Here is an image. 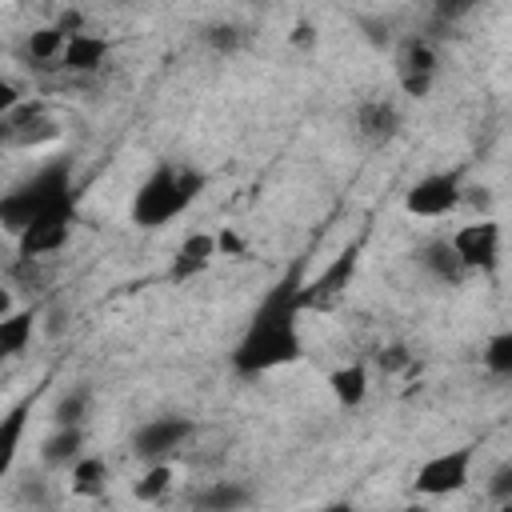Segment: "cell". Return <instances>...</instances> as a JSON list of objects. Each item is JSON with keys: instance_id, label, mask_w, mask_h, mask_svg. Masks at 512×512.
<instances>
[{"instance_id": "7", "label": "cell", "mask_w": 512, "mask_h": 512, "mask_svg": "<svg viewBox=\"0 0 512 512\" xmlns=\"http://www.w3.org/2000/svg\"><path fill=\"white\" fill-rule=\"evenodd\" d=\"M464 204V188H460V172H428L420 176L408 192H404V208L412 216H424V220H436V216H448Z\"/></svg>"}, {"instance_id": "6", "label": "cell", "mask_w": 512, "mask_h": 512, "mask_svg": "<svg viewBox=\"0 0 512 512\" xmlns=\"http://www.w3.org/2000/svg\"><path fill=\"white\" fill-rule=\"evenodd\" d=\"M436 72H440V56H436L432 40L408 36V40L396 48V84H400L404 96L428 100V96H432V84H436Z\"/></svg>"}, {"instance_id": "10", "label": "cell", "mask_w": 512, "mask_h": 512, "mask_svg": "<svg viewBox=\"0 0 512 512\" xmlns=\"http://www.w3.org/2000/svg\"><path fill=\"white\" fill-rule=\"evenodd\" d=\"M72 220H76V208H72V212H52V216L32 220L28 228L16 232V252H20L24 260L60 252V248L68 244V236H72Z\"/></svg>"}, {"instance_id": "27", "label": "cell", "mask_w": 512, "mask_h": 512, "mask_svg": "<svg viewBox=\"0 0 512 512\" xmlns=\"http://www.w3.org/2000/svg\"><path fill=\"white\" fill-rule=\"evenodd\" d=\"M476 8V0H432V12L440 24H456Z\"/></svg>"}, {"instance_id": "16", "label": "cell", "mask_w": 512, "mask_h": 512, "mask_svg": "<svg viewBox=\"0 0 512 512\" xmlns=\"http://www.w3.org/2000/svg\"><path fill=\"white\" fill-rule=\"evenodd\" d=\"M104 60H108V40H104V36L76 32V36H68L64 48H60V68H64V72H96Z\"/></svg>"}, {"instance_id": "8", "label": "cell", "mask_w": 512, "mask_h": 512, "mask_svg": "<svg viewBox=\"0 0 512 512\" xmlns=\"http://www.w3.org/2000/svg\"><path fill=\"white\" fill-rule=\"evenodd\" d=\"M448 244L456 248L460 264H464L468 272H492V268L500 264V224H496L492 216H480V220L456 228V232L448 236Z\"/></svg>"}, {"instance_id": "12", "label": "cell", "mask_w": 512, "mask_h": 512, "mask_svg": "<svg viewBox=\"0 0 512 512\" xmlns=\"http://www.w3.org/2000/svg\"><path fill=\"white\" fill-rule=\"evenodd\" d=\"M352 124H356L360 140H368V144H388V140L400 136V124H404V120H400V108H396L392 100L376 96V100H360V104H356Z\"/></svg>"}, {"instance_id": "24", "label": "cell", "mask_w": 512, "mask_h": 512, "mask_svg": "<svg viewBox=\"0 0 512 512\" xmlns=\"http://www.w3.org/2000/svg\"><path fill=\"white\" fill-rule=\"evenodd\" d=\"M480 360H484V368H488L492 376H500V380H508V376H512V332L504 328V332H496V336H488V344H484V352H480Z\"/></svg>"}, {"instance_id": "18", "label": "cell", "mask_w": 512, "mask_h": 512, "mask_svg": "<svg viewBox=\"0 0 512 512\" xmlns=\"http://www.w3.org/2000/svg\"><path fill=\"white\" fill-rule=\"evenodd\" d=\"M32 332H36V312L32 308L4 312L0 316V364L12 360V356H20L28 348V340H32Z\"/></svg>"}, {"instance_id": "28", "label": "cell", "mask_w": 512, "mask_h": 512, "mask_svg": "<svg viewBox=\"0 0 512 512\" xmlns=\"http://www.w3.org/2000/svg\"><path fill=\"white\" fill-rule=\"evenodd\" d=\"M248 252V240L232 228V224H224L220 232H216V256H244Z\"/></svg>"}, {"instance_id": "2", "label": "cell", "mask_w": 512, "mask_h": 512, "mask_svg": "<svg viewBox=\"0 0 512 512\" xmlns=\"http://www.w3.org/2000/svg\"><path fill=\"white\" fill-rule=\"evenodd\" d=\"M76 208V188H72V160L60 156L44 168H36L24 184H16L12 192L0 196V228L4 232H20L40 216L52 212H72Z\"/></svg>"}, {"instance_id": "15", "label": "cell", "mask_w": 512, "mask_h": 512, "mask_svg": "<svg viewBox=\"0 0 512 512\" xmlns=\"http://www.w3.org/2000/svg\"><path fill=\"white\" fill-rule=\"evenodd\" d=\"M416 264L432 276V280H440V284H464L472 272L460 264V256H456V248L448 244V240H428L420 252H416Z\"/></svg>"}, {"instance_id": "11", "label": "cell", "mask_w": 512, "mask_h": 512, "mask_svg": "<svg viewBox=\"0 0 512 512\" xmlns=\"http://www.w3.org/2000/svg\"><path fill=\"white\" fill-rule=\"evenodd\" d=\"M4 128H8V144H20V148H36V144H48L60 136L56 120L48 116V108L40 100H20L8 116H4Z\"/></svg>"}, {"instance_id": "13", "label": "cell", "mask_w": 512, "mask_h": 512, "mask_svg": "<svg viewBox=\"0 0 512 512\" xmlns=\"http://www.w3.org/2000/svg\"><path fill=\"white\" fill-rule=\"evenodd\" d=\"M212 260H216V232H192V236H184L180 248L172 252L168 280H172V284H188V280L200 276Z\"/></svg>"}, {"instance_id": "20", "label": "cell", "mask_w": 512, "mask_h": 512, "mask_svg": "<svg viewBox=\"0 0 512 512\" xmlns=\"http://www.w3.org/2000/svg\"><path fill=\"white\" fill-rule=\"evenodd\" d=\"M104 488H108V460L80 452L72 460V492L76 496H100Z\"/></svg>"}, {"instance_id": "14", "label": "cell", "mask_w": 512, "mask_h": 512, "mask_svg": "<svg viewBox=\"0 0 512 512\" xmlns=\"http://www.w3.org/2000/svg\"><path fill=\"white\" fill-rule=\"evenodd\" d=\"M36 408V396H20L4 416H0V480L12 472L16 464V452L24 444V432H28V416Z\"/></svg>"}, {"instance_id": "1", "label": "cell", "mask_w": 512, "mask_h": 512, "mask_svg": "<svg viewBox=\"0 0 512 512\" xmlns=\"http://www.w3.org/2000/svg\"><path fill=\"white\" fill-rule=\"evenodd\" d=\"M300 268L284 272L268 292L264 300L256 304L240 344L232 348V368L240 376H260V372H272V368H284V364H296L304 356V340H300V328H296V316H300Z\"/></svg>"}, {"instance_id": "25", "label": "cell", "mask_w": 512, "mask_h": 512, "mask_svg": "<svg viewBox=\"0 0 512 512\" xmlns=\"http://www.w3.org/2000/svg\"><path fill=\"white\" fill-rule=\"evenodd\" d=\"M84 408H88V392L84 388H76V392H68L60 404H56V424H80L84 420Z\"/></svg>"}, {"instance_id": "26", "label": "cell", "mask_w": 512, "mask_h": 512, "mask_svg": "<svg viewBox=\"0 0 512 512\" xmlns=\"http://www.w3.org/2000/svg\"><path fill=\"white\" fill-rule=\"evenodd\" d=\"M204 40H208L216 52H236L240 40H244V32H240L236 24H212V28L204 32Z\"/></svg>"}, {"instance_id": "22", "label": "cell", "mask_w": 512, "mask_h": 512, "mask_svg": "<svg viewBox=\"0 0 512 512\" xmlns=\"http://www.w3.org/2000/svg\"><path fill=\"white\" fill-rule=\"evenodd\" d=\"M64 40H68V36L60 32V24H44V28L28 32V40H24V56L36 60V64H52V60H60Z\"/></svg>"}, {"instance_id": "34", "label": "cell", "mask_w": 512, "mask_h": 512, "mask_svg": "<svg viewBox=\"0 0 512 512\" xmlns=\"http://www.w3.org/2000/svg\"><path fill=\"white\" fill-rule=\"evenodd\" d=\"M0 144H8V128H4V120H0Z\"/></svg>"}, {"instance_id": "17", "label": "cell", "mask_w": 512, "mask_h": 512, "mask_svg": "<svg viewBox=\"0 0 512 512\" xmlns=\"http://www.w3.org/2000/svg\"><path fill=\"white\" fill-rule=\"evenodd\" d=\"M368 384H372V376H368L364 360H352V364H340L336 372H328V388L340 408H360L368 400Z\"/></svg>"}, {"instance_id": "19", "label": "cell", "mask_w": 512, "mask_h": 512, "mask_svg": "<svg viewBox=\"0 0 512 512\" xmlns=\"http://www.w3.org/2000/svg\"><path fill=\"white\" fill-rule=\"evenodd\" d=\"M80 448H84V428L80 424H56V432L44 440L40 456H44V464L64 468V464H72L80 456Z\"/></svg>"}, {"instance_id": "33", "label": "cell", "mask_w": 512, "mask_h": 512, "mask_svg": "<svg viewBox=\"0 0 512 512\" xmlns=\"http://www.w3.org/2000/svg\"><path fill=\"white\" fill-rule=\"evenodd\" d=\"M4 312H12V292L0 284V316H4Z\"/></svg>"}, {"instance_id": "32", "label": "cell", "mask_w": 512, "mask_h": 512, "mask_svg": "<svg viewBox=\"0 0 512 512\" xmlns=\"http://www.w3.org/2000/svg\"><path fill=\"white\" fill-rule=\"evenodd\" d=\"M408 356H404V348H388V352H380V368H400Z\"/></svg>"}, {"instance_id": "4", "label": "cell", "mask_w": 512, "mask_h": 512, "mask_svg": "<svg viewBox=\"0 0 512 512\" xmlns=\"http://www.w3.org/2000/svg\"><path fill=\"white\" fill-rule=\"evenodd\" d=\"M360 248H364V240H348L324 268H320V276H312V280H300V312L304 308H332L348 288H352V276H356V264H360Z\"/></svg>"}, {"instance_id": "31", "label": "cell", "mask_w": 512, "mask_h": 512, "mask_svg": "<svg viewBox=\"0 0 512 512\" xmlns=\"http://www.w3.org/2000/svg\"><path fill=\"white\" fill-rule=\"evenodd\" d=\"M288 40H292L296 48H312V44H316V32H312V24H308V20H300V24H296V32H292Z\"/></svg>"}, {"instance_id": "23", "label": "cell", "mask_w": 512, "mask_h": 512, "mask_svg": "<svg viewBox=\"0 0 512 512\" xmlns=\"http://www.w3.org/2000/svg\"><path fill=\"white\" fill-rule=\"evenodd\" d=\"M168 488H172V464H168V460H152V464H148V472L132 484V496H136V500H144V504H156Z\"/></svg>"}, {"instance_id": "21", "label": "cell", "mask_w": 512, "mask_h": 512, "mask_svg": "<svg viewBox=\"0 0 512 512\" xmlns=\"http://www.w3.org/2000/svg\"><path fill=\"white\" fill-rule=\"evenodd\" d=\"M200 508H212V512H228V508H244L252 504V488H244L240 480H216L208 484L200 496H196Z\"/></svg>"}, {"instance_id": "29", "label": "cell", "mask_w": 512, "mask_h": 512, "mask_svg": "<svg viewBox=\"0 0 512 512\" xmlns=\"http://www.w3.org/2000/svg\"><path fill=\"white\" fill-rule=\"evenodd\" d=\"M488 492H492L496 500H504V504L512 500V464H504V468L492 476V488H488Z\"/></svg>"}, {"instance_id": "30", "label": "cell", "mask_w": 512, "mask_h": 512, "mask_svg": "<svg viewBox=\"0 0 512 512\" xmlns=\"http://www.w3.org/2000/svg\"><path fill=\"white\" fill-rule=\"evenodd\" d=\"M20 100H24V96H20V88H16L12 80H0V120H4Z\"/></svg>"}, {"instance_id": "9", "label": "cell", "mask_w": 512, "mask_h": 512, "mask_svg": "<svg viewBox=\"0 0 512 512\" xmlns=\"http://www.w3.org/2000/svg\"><path fill=\"white\" fill-rule=\"evenodd\" d=\"M192 436V420L188 416H156V420H148V424H140L136 432H132V452L140 456V460H168L184 440Z\"/></svg>"}, {"instance_id": "3", "label": "cell", "mask_w": 512, "mask_h": 512, "mask_svg": "<svg viewBox=\"0 0 512 512\" xmlns=\"http://www.w3.org/2000/svg\"><path fill=\"white\" fill-rule=\"evenodd\" d=\"M204 184H208V176L192 164H156L144 176V184L136 188L128 216L136 228H148V232L164 228L192 208V200L204 192Z\"/></svg>"}, {"instance_id": "5", "label": "cell", "mask_w": 512, "mask_h": 512, "mask_svg": "<svg viewBox=\"0 0 512 512\" xmlns=\"http://www.w3.org/2000/svg\"><path fill=\"white\" fill-rule=\"evenodd\" d=\"M468 480H472V444L428 456V460L416 468L412 488H416L420 496H452V492H460Z\"/></svg>"}]
</instances>
